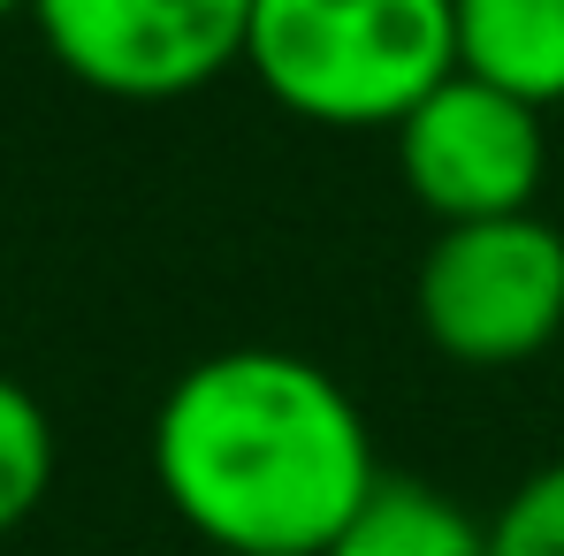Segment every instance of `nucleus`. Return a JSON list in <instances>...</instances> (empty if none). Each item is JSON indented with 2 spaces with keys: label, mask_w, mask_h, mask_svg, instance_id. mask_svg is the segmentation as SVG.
Masks as SVG:
<instances>
[{
  "label": "nucleus",
  "mask_w": 564,
  "mask_h": 556,
  "mask_svg": "<svg viewBox=\"0 0 564 556\" xmlns=\"http://www.w3.org/2000/svg\"><path fill=\"white\" fill-rule=\"evenodd\" d=\"M412 305L443 359L527 367L564 336V229L542 214L435 229Z\"/></svg>",
  "instance_id": "3"
},
{
  "label": "nucleus",
  "mask_w": 564,
  "mask_h": 556,
  "mask_svg": "<svg viewBox=\"0 0 564 556\" xmlns=\"http://www.w3.org/2000/svg\"><path fill=\"white\" fill-rule=\"evenodd\" d=\"M46 54L115 99H176L245 62L252 0H31Z\"/></svg>",
  "instance_id": "4"
},
{
  "label": "nucleus",
  "mask_w": 564,
  "mask_h": 556,
  "mask_svg": "<svg viewBox=\"0 0 564 556\" xmlns=\"http://www.w3.org/2000/svg\"><path fill=\"white\" fill-rule=\"evenodd\" d=\"M328 556H488V519H473L458 495L427 480L381 472L351 526L328 542Z\"/></svg>",
  "instance_id": "7"
},
{
  "label": "nucleus",
  "mask_w": 564,
  "mask_h": 556,
  "mask_svg": "<svg viewBox=\"0 0 564 556\" xmlns=\"http://www.w3.org/2000/svg\"><path fill=\"white\" fill-rule=\"evenodd\" d=\"M451 8L466 77L527 107H564V0H451Z\"/></svg>",
  "instance_id": "6"
},
{
  "label": "nucleus",
  "mask_w": 564,
  "mask_h": 556,
  "mask_svg": "<svg viewBox=\"0 0 564 556\" xmlns=\"http://www.w3.org/2000/svg\"><path fill=\"white\" fill-rule=\"evenodd\" d=\"M54 488V419L46 404L0 373V534H15Z\"/></svg>",
  "instance_id": "8"
},
{
  "label": "nucleus",
  "mask_w": 564,
  "mask_h": 556,
  "mask_svg": "<svg viewBox=\"0 0 564 556\" xmlns=\"http://www.w3.org/2000/svg\"><path fill=\"white\" fill-rule=\"evenodd\" d=\"M23 8H31V0H0V23H8V15H23Z\"/></svg>",
  "instance_id": "10"
},
{
  "label": "nucleus",
  "mask_w": 564,
  "mask_h": 556,
  "mask_svg": "<svg viewBox=\"0 0 564 556\" xmlns=\"http://www.w3.org/2000/svg\"><path fill=\"white\" fill-rule=\"evenodd\" d=\"M488 556H564V458L534 465L488 519Z\"/></svg>",
  "instance_id": "9"
},
{
  "label": "nucleus",
  "mask_w": 564,
  "mask_h": 556,
  "mask_svg": "<svg viewBox=\"0 0 564 556\" xmlns=\"http://www.w3.org/2000/svg\"><path fill=\"white\" fill-rule=\"evenodd\" d=\"M245 62L268 92L328 130H397L458 77L451 0H252Z\"/></svg>",
  "instance_id": "2"
},
{
  "label": "nucleus",
  "mask_w": 564,
  "mask_h": 556,
  "mask_svg": "<svg viewBox=\"0 0 564 556\" xmlns=\"http://www.w3.org/2000/svg\"><path fill=\"white\" fill-rule=\"evenodd\" d=\"M550 161V130L542 107L496 92L480 77H451L397 122V168L404 190L443 221H503V214H534Z\"/></svg>",
  "instance_id": "5"
},
{
  "label": "nucleus",
  "mask_w": 564,
  "mask_h": 556,
  "mask_svg": "<svg viewBox=\"0 0 564 556\" xmlns=\"http://www.w3.org/2000/svg\"><path fill=\"white\" fill-rule=\"evenodd\" d=\"M153 480L214 556H328L381 465L367 412L328 367L237 344L161 396Z\"/></svg>",
  "instance_id": "1"
}]
</instances>
